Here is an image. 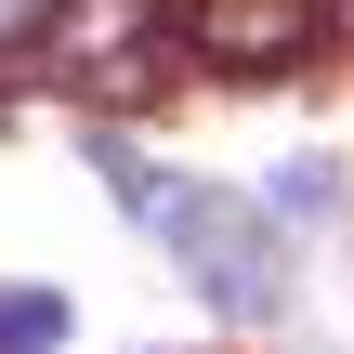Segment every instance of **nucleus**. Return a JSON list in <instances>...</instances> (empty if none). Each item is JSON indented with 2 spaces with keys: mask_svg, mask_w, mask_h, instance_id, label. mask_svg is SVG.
<instances>
[{
  "mask_svg": "<svg viewBox=\"0 0 354 354\" xmlns=\"http://www.w3.org/2000/svg\"><path fill=\"white\" fill-rule=\"evenodd\" d=\"M171 26L158 0H53L26 39H13V79H53V92H92V105H145L171 92Z\"/></svg>",
  "mask_w": 354,
  "mask_h": 354,
  "instance_id": "1",
  "label": "nucleus"
},
{
  "mask_svg": "<svg viewBox=\"0 0 354 354\" xmlns=\"http://www.w3.org/2000/svg\"><path fill=\"white\" fill-rule=\"evenodd\" d=\"M158 223H171V250H184V276L236 315V328H263L276 302H289V263H276V223L250 210V197H158Z\"/></svg>",
  "mask_w": 354,
  "mask_h": 354,
  "instance_id": "2",
  "label": "nucleus"
},
{
  "mask_svg": "<svg viewBox=\"0 0 354 354\" xmlns=\"http://www.w3.org/2000/svg\"><path fill=\"white\" fill-rule=\"evenodd\" d=\"M315 26H328V0H184V39L223 79H289L315 53Z\"/></svg>",
  "mask_w": 354,
  "mask_h": 354,
  "instance_id": "3",
  "label": "nucleus"
},
{
  "mask_svg": "<svg viewBox=\"0 0 354 354\" xmlns=\"http://www.w3.org/2000/svg\"><path fill=\"white\" fill-rule=\"evenodd\" d=\"M263 210H276V223H342V171H328V158H289Z\"/></svg>",
  "mask_w": 354,
  "mask_h": 354,
  "instance_id": "4",
  "label": "nucleus"
},
{
  "mask_svg": "<svg viewBox=\"0 0 354 354\" xmlns=\"http://www.w3.org/2000/svg\"><path fill=\"white\" fill-rule=\"evenodd\" d=\"M66 342V302H39V289H0V354H53Z\"/></svg>",
  "mask_w": 354,
  "mask_h": 354,
  "instance_id": "5",
  "label": "nucleus"
}]
</instances>
